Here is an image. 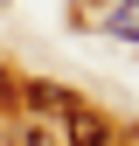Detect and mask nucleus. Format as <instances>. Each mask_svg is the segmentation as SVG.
Masks as SVG:
<instances>
[{
  "mask_svg": "<svg viewBox=\"0 0 139 146\" xmlns=\"http://www.w3.org/2000/svg\"><path fill=\"white\" fill-rule=\"evenodd\" d=\"M21 146H49V139H42V132H28V125H21Z\"/></svg>",
  "mask_w": 139,
  "mask_h": 146,
  "instance_id": "5",
  "label": "nucleus"
},
{
  "mask_svg": "<svg viewBox=\"0 0 139 146\" xmlns=\"http://www.w3.org/2000/svg\"><path fill=\"white\" fill-rule=\"evenodd\" d=\"M56 125H63V139H70V146H111V125H104L97 111H83V104H77V111H63Z\"/></svg>",
  "mask_w": 139,
  "mask_h": 146,
  "instance_id": "1",
  "label": "nucleus"
},
{
  "mask_svg": "<svg viewBox=\"0 0 139 146\" xmlns=\"http://www.w3.org/2000/svg\"><path fill=\"white\" fill-rule=\"evenodd\" d=\"M104 28H111V35H125V42H139V0H118V7L104 14Z\"/></svg>",
  "mask_w": 139,
  "mask_h": 146,
  "instance_id": "3",
  "label": "nucleus"
},
{
  "mask_svg": "<svg viewBox=\"0 0 139 146\" xmlns=\"http://www.w3.org/2000/svg\"><path fill=\"white\" fill-rule=\"evenodd\" d=\"M14 98H21V90H14V77L0 70V111H14Z\"/></svg>",
  "mask_w": 139,
  "mask_h": 146,
  "instance_id": "4",
  "label": "nucleus"
},
{
  "mask_svg": "<svg viewBox=\"0 0 139 146\" xmlns=\"http://www.w3.org/2000/svg\"><path fill=\"white\" fill-rule=\"evenodd\" d=\"M21 104H28V111H42V118H63V111H77V98H70L63 84H42V77H35V84H21Z\"/></svg>",
  "mask_w": 139,
  "mask_h": 146,
  "instance_id": "2",
  "label": "nucleus"
}]
</instances>
